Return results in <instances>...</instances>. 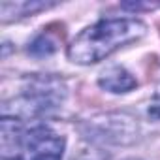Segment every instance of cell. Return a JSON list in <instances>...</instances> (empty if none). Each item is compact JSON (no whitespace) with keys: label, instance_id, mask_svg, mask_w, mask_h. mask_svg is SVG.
Returning a JSON list of instances; mask_svg holds the SVG:
<instances>
[{"label":"cell","instance_id":"obj_6","mask_svg":"<svg viewBox=\"0 0 160 160\" xmlns=\"http://www.w3.org/2000/svg\"><path fill=\"white\" fill-rule=\"evenodd\" d=\"M57 51V40H53L51 34H40L28 47V53L34 57H49Z\"/></svg>","mask_w":160,"mask_h":160},{"label":"cell","instance_id":"obj_3","mask_svg":"<svg viewBox=\"0 0 160 160\" xmlns=\"http://www.w3.org/2000/svg\"><path fill=\"white\" fill-rule=\"evenodd\" d=\"M23 149L28 160H62L66 139L45 124H38L25 132Z\"/></svg>","mask_w":160,"mask_h":160},{"label":"cell","instance_id":"obj_1","mask_svg":"<svg viewBox=\"0 0 160 160\" xmlns=\"http://www.w3.org/2000/svg\"><path fill=\"white\" fill-rule=\"evenodd\" d=\"M147 27L136 17L102 19L79 32L68 45V58L75 64H96L121 47L141 40Z\"/></svg>","mask_w":160,"mask_h":160},{"label":"cell","instance_id":"obj_5","mask_svg":"<svg viewBox=\"0 0 160 160\" xmlns=\"http://www.w3.org/2000/svg\"><path fill=\"white\" fill-rule=\"evenodd\" d=\"M51 6H55V4L53 2H2V6H0L2 23L32 15V13H36L40 10H47Z\"/></svg>","mask_w":160,"mask_h":160},{"label":"cell","instance_id":"obj_7","mask_svg":"<svg viewBox=\"0 0 160 160\" xmlns=\"http://www.w3.org/2000/svg\"><path fill=\"white\" fill-rule=\"evenodd\" d=\"M149 115H151L152 119H160V92H156V94H154V98L151 100Z\"/></svg>","mask_w":160,"mask_h":160},{"label":"cell","instance_id":"obj_2","mask_svg":"<svg viewBox=\"0 0 160 160\" xmlns=\"http://www.w3.org/2000/svg\"><path fill=\"white\" fill-rule=\"evenodd\" d=\"M66 92V83L57 75H30L21 83L19 92L4 100L2 117H12L21 122L28 119L47 117L62 108Z\"/></svg>","mask_w":160,"mask_h":160},{"label":"cell","instance_id":"obj_4","mask_svg":"<svg viewBox=\"0 0 160 160\" xmlns=\"http://www.w3.org/2000/svg\"><path fill=\"white\" fill-rule=\"evenodd\" d=\"M98 85L102 89H106L108 92H113V94H124V92H130L138 87V81L136 77L124 68V66H111L108 68L106 72H102L100 79H98Z\"/></svg>","mask_w":160,"mask_h":160}]
</instances>
